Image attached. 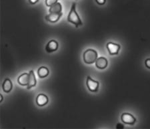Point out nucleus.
<instances>
[{
  "mask_svg": "<svg viewBox=\"0 0 150 129\" xmlns=\"http://www.w3.org/2000/svg\"><path fill=\"white\" fill-rule=\"evenodd\" d=\"M67 21H68L69 23L74 24L76 28H78L79 26L83 25L81 19L80 18H79L78 14H77V12L76 11V3L72 4V6H71V9H70L69 15L67 16Z\"/></svg>",
  "mask_w": 150,
  "mask_h": 129,
  "instance_id": "obj_1",
  "label": "nucleus"
},
{
  "mask_svg": "<svg viewBox=\"0 0 150 129\" xmlns=\"http://www.w3.org/2000/svg\"><path fill=\"white\" fill-rule=\"evenodd\" d=\"M83 58L85 63L87 64H91L98 59V52L95 50L88 49L84 52Z\"/></svg>",
  "mask_w": 150,
  "mask_h": 129,
  "instance_id": "obj_2",
  "label": "nucleus"
},
{
  "mask_svg": "<svg viewBox=\"0 0 150 129\" xmlns=\"http://www.w3.org/2000/svg\"><path fill=\"white\" fill-rule=\"evenodd\" d=\"M86 84L89 91L92 92H97L98 91L100 83H99V82L93 80L90 76H88L87 77Z\"/></svg>",
  "mask_w": 150,
  "mask_h": 129,
  "instance_id": "obj_3",
  "label": "nucleus"
},
{
  "mask_svg": "<svg viewBox=\"0 0 150 129\" xmlns=\"http://www.w3.org/2000/svg\"><path fill=\"white\" fill-rule=\"evenodd\" d=\"M121 120L124 124L129 125H134L136 122V118L132 114L127 113L122 114V116H121Z\"/></svg>",
  "mask_w": 150,
  "mask_h": 129,
  "instance_id": "obj_4",
  "label": "nucleus"
},
{
  "mask_svg": "<svg viewBox=\"0 0 150 129\" xmlns=\"http://www.w3.org/2000/svg\"><path fill=\"white\" fill-rule=\"evenodd\" d=\"M107 49L110 55H117L120 52V45L118 43L109 42L107 44Z\"/></svg>",
  "mask_w": 150,
  "mask_h": 129,
  "instance_id": "obj_5",
  "label": "nucleus"
},
{
  "mask_svg": "<svg viewBox=\"0 0 150 129\" xmlns=\"http://www.w3.org/2000/svg\"><path fill=\"white\" fill-rule=\"evenodd\" d=\"M62 14V12L61 13H50L45 16V19L49 22L55 23L61 18Z\"/></svg>",
  "mask_w": 150,
  "mask_h": 129,
  "instance_id": "obj_6",
  "label": "nucleus"
},
{
  "mask_svg": "<svg viewBox=\"0 0 150 129\" xmlns=\"http://www.w3.org/2000/svg\"><path fill=\"white\" fill-rule=\"evenodd\" d=\"M58 47H59V44L57 41L52 40L47 43V44L45 46V50L47 52L52 53L56 51L58 49Z\"/></svg>",
  "mask_w": 150,
  "mask_h": 129,
  "instance_id": "obj_7",
  "label": "nucleus"
},
{
  "mask_svg": "<svg viewBox=\"0 0 150 129\" xmlns=\"http://www.w3.org/2000/svg\"><path fill=\"white\" fill-rule=\"evenodd\" d=\"M108 65V61L104 57H100L96 61V66L98 69L103 70L107 68Z\"/></svg>",
  "mask_w": 150,
  "mask_h": 129,
  "instance_id": "obj_8",
  "label": "nucleus"
},
{
  "mask_svg": "<svg viewBox=\"0 0 150 129\" xmlns=\"http://www.w3.org/2000/svg\"><path fill=\"white\" fill-rule=\"evenodd\" d=\"M49 102V98L46 95L43 94H40L37 97L36 99V103L37 104L40 106H43L48 103Z\"/></svg>",
  "mask_w": 150,
  "mask_h": 129,
  "instance_id": "obj_9",
  "label": "nucleus"
},
{
  "mask_svg": "<svg viewBox=\"0 0 150 129\" xmlns=\"http://www.w3.org/2000/svg\"><path fill=\"white\" fill-rule=\"evenodd\" d=\"M29 78H30V74L28 73H23L18 77V82L21 86H28Z\"/></svg>",
  "mask_w": 150,
  "mask_h": 129,
  "instance_id": "obj_10",
  "label": "nucleus"
},
{
  "mask_svg": "<svg viewBox=\"0 0 150 129\" xmlns=\"http://www.w3.org/2000/svg\"><path fill=\"white\" fill-rule=\"evenodd\" d=\"M29 74H30V78H29V83L27 86L28 90L31 89V88L35 86L37 84V80H36L33 70H31Z\"/></svg>",
  "mask_w": 150,
  "mask_h": 129,
  "instance_id": "obj_11",
  "label": "nucleus"
},
{
  "mask_svg": "<svg viewBox=\"0 0 150 129\" xmlns=\"http://www.w3.org/2000/svg\"><path fill=\"white\" fill-rule=\"evenodd\" d=\"M2 88H3V91L6 93H9L11 91L12 88H13V84H12V82L10 79H5L4 83L2 84Z\"/></svg>",
  "mask_w": 150,
  "mask_h": 129,
  "instance_id": "obj_12",
  "label": "nucleus"
},
{
  "mask_svg": "<svg viewBox=\"0 0 150 129\" xmlns=\"http://www.w3.org/2000/svg\"><path fill=\"white\" fill-rule=\"evenodd\" d=\"M50 74V71L45 66H42L38 70V76L41 78H43L47 77Z\"/></svg>",
  "mask_w": 150,
  "mask_h": 129,
  "instance_id": "obj_13",
  "label": "nucleus"
},
{
  "mask_svg": "<svg viewBox=\"0 0 150 129\" xmlns=\"http://www.w3.org/2000/svg\"><path fill=\"white\" fill-rule=\"evenodd\" d=\"M62 11V4L57 2L52 6H51L49 9L50 13H61Z\"/></svg>",
  "mask_w": 150,
  "mask_h": 129,
  "instance_id": "obj_14",
  "label": "nucleus"
},
{
  "mask_svg": "<svg viewBox=\"0 0 150 129\" xmlns=\"http://www.w3.org/2000/svg\"><path fill=\"white\" fill-rule=\"evenodd\" d=\"M58 0H45V5L47 7H50L52 6L53 5L55 4L56 3H57Z\"/></svg>",
  "mask_w": 150,
  "mask_h": 129,
  "instance_id": "obj_15",
  "label": "nucleus"
},
{
  "mask_svg": "<svg viewBox=\"0 0 150 129\" xmlns=\"http://www.w3.org/2000/svg\"><path fill=\"white\" fill-rule=\"evenodd\" d=\"M96 1L97 2V4L101 6V5H104L105 4L106 0H96Z\"/></svg>",
  "mask_w": 150,
  "mask_h": 129,
  "instance_id": "obj_16",
  "label": "nucleus"
},
{
  "mask_svg": "<svg viewBox=\"0 0 150 129\" xmlns=\"http://www.w3.org/2000/svg\"><path fill=\"white\" fill-rule=\"evenodd\" d=\"M145 64L147 68L150 69V59H147L145 61Z\"/></svg>",
  "mask_w": 150,
  "mask_h": 129,
  "instance_id": "obj_17",
  "label": "nucleus"
},
{
  "mask_svg": "<svg viewBox=\"0 0 150 129\" xmlns=\"http://www.w3.org/2000/svg\"><path fill=\"white\" fill-rule=\"evenodd\" d=\"M123 128H124V126H123V125H122V124H120V123H118L117 125V126H116V128H117V129Z\"/></svg>",
  "mask_w": 150,
  "mask_h": 129,
  "instance_id": "obj_18",
  "label": "nucleus"
},
{
  "mask_svg": "<svg viewBox=\"0 0 150 129\" xmlns=\"http://www.w3.org/2000/svg\"><path fill=\"white\" fill-rule=\"evenodd\" d=\"M29 1H30L31 4H35L39 1V0H29Z\"/></svg>",
  "mask_w": 150,
  "mask_h": 129,
  "instance_id": "obj_19",
  "label": "nucleus"
},
{
  "mask_svg": "<svg viewBox=\"0 0 150 129\" xmlns=\"http://www.w3.org/2000/svg\"><path fill=\"white\" fill-rule=\"evenodd\" d=\"M0 97H1V102H2V100H3V96H2V94L0 95Z\"/></svg>",
  "mask_w": 150,
  "mask_h": 129,
  "instance_id": "obj_20",
  "label": "nucleus"
}]
</instances>
